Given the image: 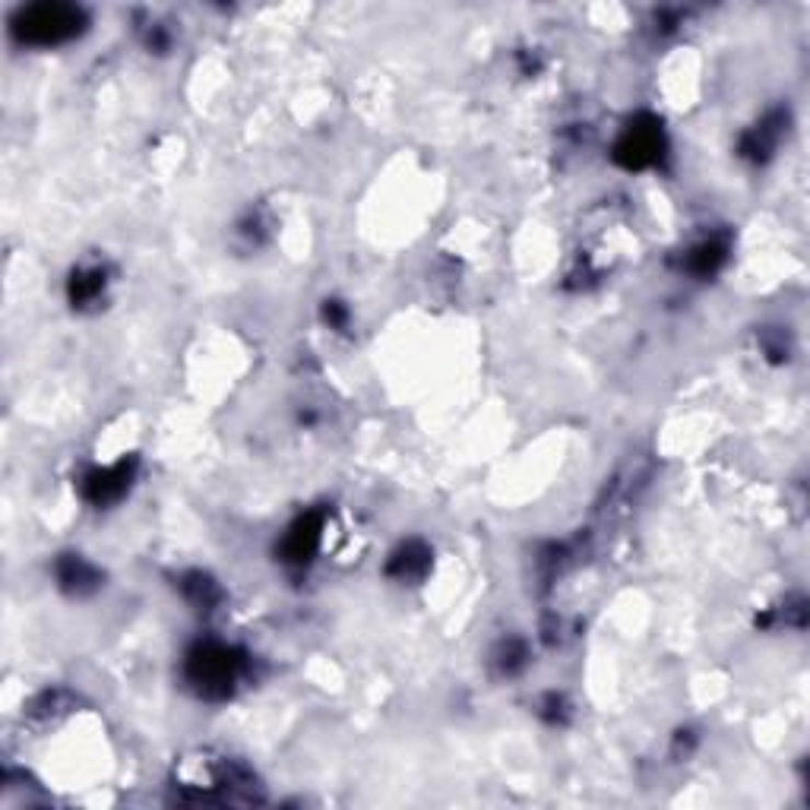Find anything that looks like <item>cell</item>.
<instances>
[{"mask_svg": "<svg viewBox=\"0 0 810 810\" xmlns=\"http://www.w3.org/2000/svg\"><path fill=\"white\" fill-rule=\"evenodd\" d=\"M251 674V659L219 640H203L184 655V681L199 699H228Z\"/></svg>", "mask_w": 810, "mask_h": 810, "instance_id": "cell-2", "label": "cell"}, {"mask_svg": "<svg viewBox=\"0 0 810 810\" xmlns=\"http://www.w3.org/2000/svg\"><path fill=\"white\" fill-rule=\"evenodd\" d=\"M728 256V241L726 238H703L694 248H687V253L681 256V270H687L691 276L706 279L712 276Z\"/></svg>", "mask_w": 810, "mask_h": 810, "instance_id": "cell-11", "label": "cell"}, {"mask_svg": "<svg viewBox=\"0 0 810 810\" xmlns=\"http://www.w3.org/2000/svg\"><path fill=\"white\" fill-rule=\"evenodd\" d=\"M785 127H788V114L785 112H769L760 124H756L754 130H748L744 137H741V146H738V152L744 156V159H751V162H766L773 152H776V146L783 140Z\"/></svg>", "mask_w": 810, "mask_h": 810, "instance_id": "cell-7", "label": "cell"}, {"mask_svg": "<svg viewBox=\"0 0 810 810\" xmlns=\"http://www.w3.org/2000/svg\"><path fill=\"white\" fill-rule=\"evenodd\" d=\"M134 476H137V459H121L105 469H92L83 476V498L92 506H112L130 491Z\"/></svg>", "mask_w": 810, "mask_h": 810, "instance_id": "cell-5", "label": "cell"}, {"mask_svg": "<svg viewBox=\"0 0 810 810\" xmlns=\"http://www.w3.org/2000/svg\"><path fill=\"white\" fill-rule=\"evenodd\" d=\"M178 801L187 805H251L260 801V783L241 760L216 754L184 756L174 769Z\"/></svg>", "mask_w": 810, "mask_h": 810, "instance_id": "cell-1", "label": "cell"}, {"mask_svg": "<svg viewBox=\"0 0 810 810\" xmlns=\"http://www.w3.org/2000/svg\"><path fill=\"white\" fill-rule=\"evenodd\" d=\"M55 573L57 586L64 589L67 595H77V598L92 595V592H99V586H102L99 567H92V563L85 558H80V555H64V558L57 560Z\"/></svg>", "mask_w": 810, "mask_h": 810, "instance_id": "cell-8", "label": "cell"}, {"mask_svg": "<svg viewBox=\"0 0 810 810\" xmlns=\"http://www.w3.org/2000/svg\"><path fill=\"white\" fill-rule=\"evenodd\" d=\"M662 152H665V137H662V124L655 117L630 121L615 142V159L624 168L659 166Z\"/></svg>", "mask_w": 810, "mask_h": 810, "instance_id": "cell-4", "label": "cell"}, {"mask_svg": "<svg viewBox=\"0 0 810 810\" xmlns=\"http://www.w3.org/2000/svg\"><path fill=\"white\" fill-rule=\"evenodd\" d=\"M526 662H529V649L523 640H506L501 643V649L494 652V665L501 674L506 677H513V674H520V671L526 669Z\"/></svg>", "mask_w": 810, "mask_h": 810, "instance_id": "cell-13", "label": "cell"}, {"mask_svg": "<svg viewBox=\"0 0 810 810\" xmlns=\"http://www.w3.org/2000/svg\"><path fill=\"white\" fill-rule=\"evenodd\" d=\"M109 282L112 273L102 260H92L73 270V276L67 282V295H70V305L77 310L99 308L105 301V292H109Z\"/></svg>", "mask_w": 810, "mask_h": 810, "instance_id": "cell-6", "label": "cell"}, {"mask_svg": "<svg viewBox=\"0 0 810 810\" xmlns=\"http://www.w3.org/2000/svg\"><path fill=\"white\" fill-rule=\"evenodd\" d=\"M323 313H327V323H333L335 330H342V327H345V310H342L339 301H327Z\"/></svg>", "mask_w": 810, "mask_h": 810, "instance_id": "cell-15", "label": "cell"}, {"mask_svg": "<svg viewBox=\"0 0 810 810\" xmlns=\"http://www.w3.org/2000/svg\"><path fill=\"white\" fill-rule=\"evenodd\" d=\"M545 709H548L545 716H548V722H551V726H560V722H563V712H567V706H563V699L555 697V694H551V697L545 699Z\"/></svg>", "mask_w": 810, "mask_h": 810, "instance_id": "cell-14", "label": "cell"}, {"mask_svg": "<svg viewBox=\"0 0 810 810\" xmlns=\"http://www.w3.org/2000/svg\"><path fill=\"white\" fill-rule=\"evenodd\" d=\"M181 592H184V598L194 608H199V612H213L223 602V589L216 586L206 573H187L181 580Z\"/></svg>", "mask_w": 810, "mask_h": 810, "instance_id": "cell-12", "label": "cell"}, {"mask_svg": "<svg viewBox=\"0 0 810 810\" xmlns=\"http://www.w3.org/2000/svg\"><path fill=\"white\" fill-rule=\"evenodd\" d=\"M431 567V548L424 541H406L392 551L387 573L399 583H419Z\"/></svg>", "mask_w": 810, "mask_h": 810, "instance_id": "cell-10", "label": "cell"}, {"mask_svg": "<svg viewBox=\"0 0 810 810\" xmlns=\"http://www.w3.org/2000/svg\"><path fill=\"white\" fill-rule=\"evenodd\" d=\"M320 548V516L310 513V516H301L288 535L282 541V560L285 563H295V567H305Z\"/></svg>", "mask_w": 810, "mask_h": 810, "instance_id": "cell-9", "label": "cell"}, {"mask_svg": "<svg viewBox=\"0 0 810 810\" xmlns=\"http://www.w3.org/2000/svg\"><path fill=\"white\" fill-rule=\"evenodd\" d=\"M80 28H83V13L77 7H64V3L28 7L13 20V35L23 38L26 45H38V48L70 42Z\"/></svg>", "mask_w": 810, "mask_h": 810, "instance_id": "cell-3", "label": "cell"}]
</instances>
